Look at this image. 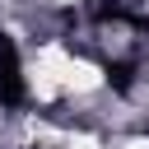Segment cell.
Segmentation results:
<instances>
[{
	"mask_svg": "<svg viewBox=\"0 0 149 149\" xmlns=\"http://www.w3.org/2000/svg\"><path fill=\"white\" fill-rule=\"evenodd\" d=\"M65 149H98V135H65Z\"/></svg>",
	"mask_w": 149,
	"mask_h": 149,
	"instance_id": "6da1fadb",
	"label": "cell"
},
{
	"mask_svg": "<svg viewBox=\"0 0 149 149\" xmlns=\"http://www.w3.org/2000/svg\"><path fill=\"white\" fill-rule=\"evenodd\" d=\"M121 149H149V140H126Z\"/></svg>",
	"mask_w": 149,
	"mask_h": 149,
	"instance_id": "7a4b0ae2",
	"label": "cell"
}]
</instances>
